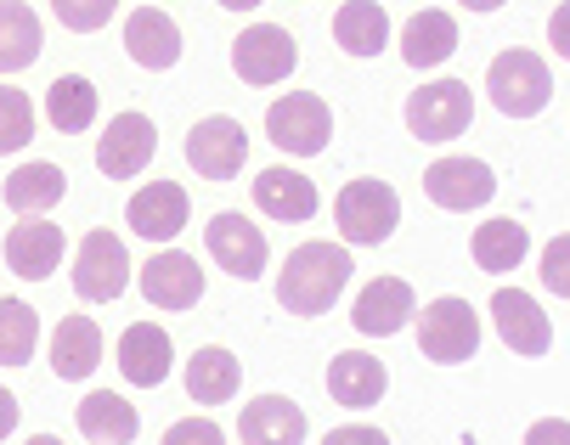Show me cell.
I'll return each instance as SVG.
<instances>
[{
    "label": "cell",
    "instance_id": "1",
    "mask_svg": "<svg viewBox=\"0 0 570 445\" xmlns=\"http://www.w3.org/2000/svg\"><path fill=\"white\" fill-rule=\"evenodd\" d=\"M351 283V248L345 243H299L277 271V305L288 316H328Z\"/></svg>",
    "mask_w": 570,
    "mask_h": 445
},
{
    "label": "cell",
    "instance_id": "2",
    "mask_svg": "<svg viewBox=\"0 0 570 445\" xmlns=\"http://www.w3.org/2000/svg\"><path fill=\"white\" fill-rule=\"evenodd\" d=\"M485 97L503 119H537L553 102V73L537 51H503L485 68Z\"/></svg>",
    "mask_w": 570,
    "mask_h": 445
},
{
    "label": "cell",
    "instance_id": "3",
    "mask_svg": "<svg viewBox=\"0 0 570 445\" xmlns=\"http://www.w3.org/2000/svg\"><path fill=\"white\" fill-rule=\"evenodd\" d=\"M419 349L430 355L435 367H463L474 362V349H480V316L469 299L446 294L435 305L419 310Z\"/></svg>",
    "mask_w": 570,
    "mask_h": 445
},
{
    "label": "cell",
    "instance_id": "4",
    "mask_svg": "<svg viewBox=\"0 0 570 445\" xmlns=\"http://www.w3.org/2000/svg\"><path fill=\"white\" fill-rule=\"evenodd\" d=\"M334 220H340L345 248H379V243L401 226V198H395V187H384V181H351V187L334 198Z\"/></svg>",
    "mask_w": 570,
    "mask_h": 445
},
{
    "label": "cell",
    "instance_id": "5",
    "mask_svg": "<svg viewBox=\"0 0 570 445\" xmlns=\"http://www.w3.org/2000/svg\"><path fill=\"white\" fill-rule=\"evenodd\" d=\"M474 125V97L463 79H430L419 85L413 97H406V130H413L419 141H452Z\"/></svg>",
    "mask_w": 570,
    "mask_h": 445
},
{
    "label": "cell",
    "instance_id": "6",
    "mask_svg": "<svg viewBox=\"0 0 570 445\" xmlns=\"http://www.w3.org/2000/svg\"><path fill=\"white\" fill-rule=\"evenodd\" d=\"M266 130H272V141L288 158H316L322 147H328V136H334V113L311 91H288V97H277L266 108Z\"/></svg>",
    "mask_w": 570,
    "mask_h": 445
},
{
    "label": "cell",
    "instance_id": "7",
    "mask_svg": "<svg viewBox=\"0 0 570 445\" xmlns=\"http://www.w3.org/2000/svg\"><path fill=\"white\" fill-rule=\"evenodd\" d=\"M130 288V254L114 231H86V243L73 248V294L86 305H108Z\"/></svg>",
    "mask_w": 570,
    "mask_h": 445
},
{
    "label": "cell",
    "instance_id": "8",
    "mask_svg": "<svg viewBox=\"0 0 570 445\" xmlns=\"http://www.w3.org/2000/svg\"><path fill=\"white\" fill-rule=\"evenodd\" d=\"M204 243H209V259L220 265V271H232L237 283H255L266 277V231L249 220V215H232L220 209L209 226H204Z\"/></svg>",
    "mask_w": 570,
    "mask_h": 445
},
{
    "label": "cell",
    "instance_id": "9",
    "mask_svg": "<svg viewBox=\"0 0 570 445\" xmlns=\"http://www.w3.org/2000/svg\"><path fill=\"white\" fill-rule=\"evenodd\" d=\"M294 62H299L294 34L277 29V23H249L232 40V73L243 85H283L294 73Z\"/></svg>",
    "mask_w": 570,
    "mask_h": 445
},
{
    "label": "cell",
    "instance_id": "10",
    "mask_svg": "<svg viewBox=\"0 0 570 445\" xmlns=\"http://www.w3.org/2000/svg\"><path fill=\"white\" fill-rule=\"evenodd\" d=\"M424 192L430 204L452 209V215H469V209H485L498 192V175L485 158H435L424 169Z\"/></svg>",
    "mask_w": 570,
    "mask_h": 445
},
{
    "label": "cell",
    "instance_id": "11",
    "mask_svg": "<svg viewBox=\"0 0 570 445\" xmlns=\"http://www.w3.org/2000/svg\"><path fill=\"white\" fill-rule=\"evenodd\" d=\"M141 299L153 310H193L204 299V271L198 259L181 254V248H158L147 265H141Z\"/></svg>",
    "mask_w": 570,
    "mask_h": 445
},
{
    "label": "cell",
    "instance_id": "12",
    "mask_svg": "<svg viewBox=\"0 0 570 445\" xmlns=\"http://www.w3.org/2000/svg\"><path fill=\"white\" fill-rule=\"evenodd\" d=\"M187 164L204 175V181H232V175L249 164V136H243V125L226 119V113L198 119L193 136H187Z\"/></svg>",
    "mask_w": 570,
    "mask_h": 445
},
{
    "label": "cell",
    "instance_id": "13",
    "mask_svg": "<svg viewBox=\"0 0 570 445\" xmlns=\"http://www.w3.org/2000/svg\"><path fill=\"white\" fill-rule=\"evenodd\" d=\"M158 152V130L147 113H119L108 119L102 141H97V169L108 175V181H136V175L153 164Z\"/></svg>",
    "mask_w": 570,
    "mask_h": 445
},
{
    "label": "cell",
    "instance_id": "14",
    "mask_svg": "<svg viewBox=\"0 0 570 445\" xmlns=\"http://www.w3.org/2000/svg\"><path fill=\"white\" fill-rule=\"evenodd\" d=\"M62 254H68V237L46 215H23L7 231V265H12V277H23V283H46L62 265Z\"/></svg>",
    "mask_w": 570,
    "mask_h": 445
},
{
    "label": "cell",
    "instance_id": "15",
    "mask_svg": "<svg viewBox=\"0 0 570 445\" xmlns=\"http://www.w3.org/2000/svg\"><path fill=\"white\" fill-rule=\"evenodd\" d=\"M187 215H193V198H187L181 181H147V187L125 204L130 231L147 237V243H170V237H181Z\"/></svg>",
    "mask_w": 570,
    "mask_h": 445
},
{
    "label": "cell",
    "instance_id": "16",
    "mask_svg": "<svg viewBox=\"0 0 570 445\" xmlns=\"http://www.w3.org/2000/svg\"><path fill=\"white\" fill-rule=\"evenodd\" d=\"M170 367H176V344H170L165 327H158V322L125 327V338H119V373H125V384L158 389V384L170 378Z\"/></svg>",
    "mask_w": 570,
    "mask_h": 445
},
{
    "label": "cell",
    "instance_id": "17",
    "mask_svg": "<svg viewBox=\"0 0 570 445\" xmlns=\"http://www.w3.org/2000/svg\"><path fill=\"white\" fill-rule=\"evenodd\" d=\"M492 322H498V338L514 349V355H548L553 349V322L542 316V305L520 288H498L492 294Z\"/></svg>",
    "mask_w": 570,
    "mask_h": 445
},
{
    "label": "cell",
    "instance_id": "18",
    "mask_svg": "<svg viewBox=\"0 0 570 445\" xmlns=\"http://www.w3.org/2000/svg\"><path fill=\"white\" fill-rule=\"evenodd\" d=\"M406 316H419V299H413V288H406L401 277L367 283L356 294V305H351V327L367 333V338H395L406 327Z\"/></svg>",
    "mask_w": 570,
    "mask_h": 445
},
{
    "label": "cell",
    "instance_id": "19",
    "mask_svg": "<svg viewBox=\"0 0 570 445\" xmlns=\"http://www.w3.org/2000/svg\"><path fill=\"white\" fill-rule=\"evenodd\" d=\"M384 389H390V373H384L379 355H367V349H345V355H334V362H328V395H334L345 412H367V406H379Z\"/></svg>",
    "mask_w": 570,
    "mask_h": 445
},
{
    "label": "cell",
    "instance_id": "20",
    "mask_svg": "<svg viewBox=\"0 0 570 445\" xmlns=\"http://www.w3.org/2000/svg\"><path fill=\"white\" fill-rule=\"evenodd\" d=\"M125 51H130V62L147 68V73H170V68L181 62V29L158 12V7H141V12H130V23H125Z\"/></svg>",
    "mask_w": 570,
    "mask_h": 445
},
{
    "label": "cell",
    "instance_id": "21",
    "mask_svg": "<svg viewBox=\"0 0 570 445\" xmlns=\"http://www.w3.org/2000/svg\"><path fill=\"white\" fill-rule=\"evenodd\" d=\"M237 439L243 445H305V412L283 395H261L237 412Z\"/></svg>",
    "mask_w": 570,
    "mask_h": 445
},
{
    "label": "cell",
    "instance_id": "22",
    "mask_svg": "<svg viewBox=\"0 0 570 445\" xmlns=\"http://www.w3.org/2000/svg\"><path fill=\"white\" fill-rule=\"evenodd\" d=\"M97 367H102V327H97V316L57 322V333H51V373L79 384V378H91Z\"/></svg>",
    "mask_w": 570,
    "mask_h": 445
},
{
    "label": "cell",
    "instance_id": "23",
    "mask_svg": "<svg viewBox=\"0 0 570 445\" xmlns=\"http://www.w3.org/2000/svg\"><path fill=\"white\" fill-rule=\"evenodd\" d=\"M73 423H79V434L97 439V445H130L141 434V412L125 395H114V389H91L86 400L73 406Z\"/></svg>",
    "mask_w": 570,
    "mask_h": 445
},
{
    "label": "cell",
    "instance_id": "24",
    "mask_svg": "<svg viewBox=\"0 0 570 445\" xmlns=\"http://www.w3.org/2000/svg\"><path fill=\"white\" fill-rule=\"evenodd\" d=\"M255 209H266L283 226H299V220L316 215V187L299 169H261L255 175Z\"/></svg>",
    "mask_w": 570,
    "mask_h": 445
},
{
    "label": "cell",
    "instance_id": "25",
    "mask_svg": "<svg viewBox=\"0 0 570 445\" xmlns=\"http://www.w3.org/2000/svg\"><path fill=\"white\" fill-rule=\"evenodd\" d=\"M243 389V362L220 344H204L193 362H187V395L198 406H226L232 395Z\"/></svg>",
    "mask_w": 570,
    "mask_h": 445
},
{
    "label": "cell",
    "instance_id": "26",
    "mask_svg": "<svg viewBox=\"0 0 570 445\" xmlns=\"http://www.w3.org/2000/svg\"><path fill=\"white\" fill-rule=\"evenodd\" d=\"M68 192V175L57 164H23L7 175V187H0V198H7L12 215H51Z\"/></svg>",
    "mask_w": 570,
    "mask_h": 445
},
{
    "label": "cell",
    "instance_id": "27",
    "mask_svg": "<svg viewBox=\"0 0 570 445\" xmlns=\"http://www.w3.org/2000/svg\"><path fill=\"white\" fill-rule=\"evenodd\" d=\"M458 51V23L446 12H419V18H406L401 29V62L406 68H441L446 57Z\"/></svg>",
    "mask_w": 570,
    "mask_h": 445
},
{
    "label": "cell",
    "instance_id": "28",
    "mask_svg": "<svg viewBox=\"0 0 570 445\" xmlns=\"http://www.w3.org/2000/svg\"><path fill=\"white\" fill-rule=\"evenodd\" d=\"M469 254H474L480 271L509 277V271H520V259L531 254V237H525V226H520V220H485V226H474Z\"/></svg>",
    "mask_w": 570,
    "mask_h": 445
},
{
    "label": "cell",
    "instance_id": "29",
    "mask_svg": "<svg viewBox=\"0 0 570 445\" xmlns=\"http://www.w3.org/2000/svg\"><path fill=\"white\" fill-rule=\"evenodd\" d=\"M334 40L351 51V57H379L390 46V18L379 0H345L334 12Z\"/></svg>",
    "mask_w": 570,
    "mask_h": 445
},
{
    "label": "cell",
    "instance_id": "30",
    "mask_svg": "<svg viewBox=\"0 0 570 445\" xmlns=\"http://www.w3.org/2000/svg\"><path fill=\"white\" fill-rule=\"evenodd\" d=\"M91 119H97V85L86 73H62L46 91V125L62 136H79L91 130Z\"/></svg>",
    "mask_w": 570,
    "mask_h": 445
},
{
    "label": "cell",
    "instance_id": "31",
    "mask_svg": "<svg viewBox=\"0 0 570 445\" xmlns=\"http://www.w3.org/2000/svg\"><path fill=\"white\" fill-rule=\"evenodd\" d=\"M40 57V18L23 0H0V73H23Z\"/></svg>",
    "mask_w": 570,
    "mask_h": 445
},
{
    "label": "cell",
    "instance_id": "32",
    "mask_svg": "<svg viewBox=\"0 0 570 445\" xmlns=\"http://www.w3.org/2000/svg\"><path fill=\"white\" fill-rule=\"evenodd\" d=\"M40 344V316L23 299H0V367H29Z\"/></svg>",
    "mask_w": 570,
    "mask_h": 445
},
{
    "label": "cell",
    "instance_id": "33",
    "mask_svg": "<svg viewBox=\"0 0 570 445\" xmlns=\"http://www.w3.org/2000/svg\"><path fill=\"white\" fill-rule=\"evenodd\" d=\"M35 141V108L18 85H0V152H23Z\"/></svg>",
    "mask_w": 570,
    "mask_h": 445
},
{
    "label": "cell",
    "instance_id": "34",
    "mask_svg": "<svg viewBox=\"0 0 570 445\" xmlns=\"http://www.w3.org/2000/svg\"><path fill=\"white\" fill-rule=\"evenodd\" d=\"M51 12H57V23L73 29V34H97V29L119 12V0H51Z\"/></svg>",
    "mask_w": 570,
    "mask_h": 445
},
{
    "label": "cell",
    "instance_id": "35",
    "mask_svg": "<svg viewBox=\"0 0 570 445\" xmlns=\"http://www.w3.org/2000/svg\"><path fill=\"white\" fill-rule=\"evenodd\" d=\"M542 288L559 294V299H570V231L542 248Z\"/></svg>",
    "mask_w": 570,
    "mask_h": 445
},
{
    "label": "cell",
    "instance_id": "36",
    "mask_svg": "<svg viewBox=\"0 0 570 445\" xmlns=\"http://www.w3.org/2000/svg\"><path fill=\"white\" fill-rule=\"evenodd\" d=\"M158 445H226V434L209 417H181V423L165 428V439H158Z\"/></svg>",
    "mask_w": 570,
    "mask_h": 445
},
{
    "label": "cell",
    "instance_id": "37",
    "mask_svg": "<svg viewBox=\"0 0 570 445\" xmlns=\"http://www.w3.org/2000/svg\"><path fill=\"white\" fill-rule=\"evenodd\" d=\"M322 445H390L384 428H367V423H345V428H328Z\"/></svg>",
    "mask_w": 570,
    "mask_h": 445
},
{
    "label": "cell",
    "instance_id": "38",
    "mask_svg": "<svg viewBox=\"0 0 570 445\" xmlns=\"http://www.w3.org/2000/svg\"><path fill=\"white\" fill-rule=\"evenodd\" d=\"M525 445H570V423L564 417H542L525 428Z\"/></svg>",
    "mask_w": 570,
    "mask_h": 445
},
{
    "label": "cell",
    "instance_id": "39",
    "mask_svg": "<svg viewBox=\"0 0 570 445\" xmlns=\"http://www.w3.org/2000/svg\"><path fill=\"white\" fill-rule=\"evenodd\" d=\"M548 46H553V51L570 62V0H564V7H559L553 18H548Z\"/></svg>",
    "mask_w": 570,
    "mask_h": 445
},
{
    "label": "cell",
    "instance_id": "40",
    "mask_svg": "<svg viewBox=\"0 0 570 445\" xmlns=\"http://www.w3.org/2000/svg\"><path fill=\"white\" fill-rule=\"evenodd\" d=\"M18 417H23V406H18V395H12V389H0V439H7V434L18 428Z\"/></svg>",
    "mask_w": 570,
    "mask_h": 445
},
{
    "label": "cell",
    "instance_id": "41",
    "mask_svg": "<svg viewBox=\"0 0 570 445\" xmlns=\"http://www.w3.org/2000/svg\"><path fill=\"white\" fill-rule=\"evenodd\" d=\"M458 7H469V12H498V7H509V0H458Z\"/></svg>",
    "mask_w": 570,
    "mask_h": 445
},
{
    "label": "cell",
    "instance_id": "42",
    "mask_svg": "<svg viewBox=\"0 0 570 445\" xmlns=\"http://www.w3.org/2000/svg\"><path fill=\"white\" fill-rule=\"evenodd\" d=\"M220 7H226V12H255L261 0H220Z\"/></svg>",
    "mask_w": 570,
    "mask_h": 445
},
{
    "label": "cell",
    "instance_id": "43",
    "mask_svg": "<svg viewBox=\"0 0 570 445\" xmlns=\"http://www.w3.org/2000/svg\"><path fill=\"white\" fill-rule=\"evenodd\" d=\"M23 445H62L57 434H35V439H23Z\"/></svg>",
    "mask_w": 570,
    "mask_h": 445
}]
</instances>
